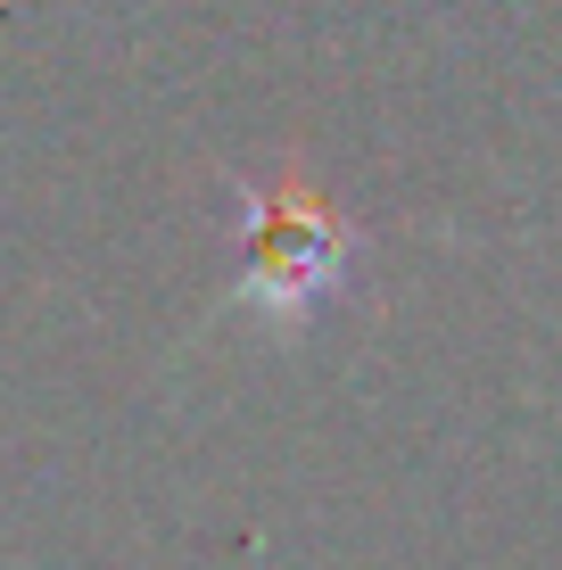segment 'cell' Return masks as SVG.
Instances as JSON below:
<instances>
[{
  "label": "cell",
  "mask_w": 562,
  "mask_h": 570,
  "mask_svg": "<svg viewBox=\"0 0 562 570\" xmlns=\"http://www.w3.org/2000/svg\"><path fill=\"white\" fill-rule=\"evenodd\" d=\"M240 298L265 331H306L323 306L347 289V265H356V232L323 207V190L306 183L298 166L282 183H240Z\"/></svg>",
  "instance_id": "1"
}]
</instances>
